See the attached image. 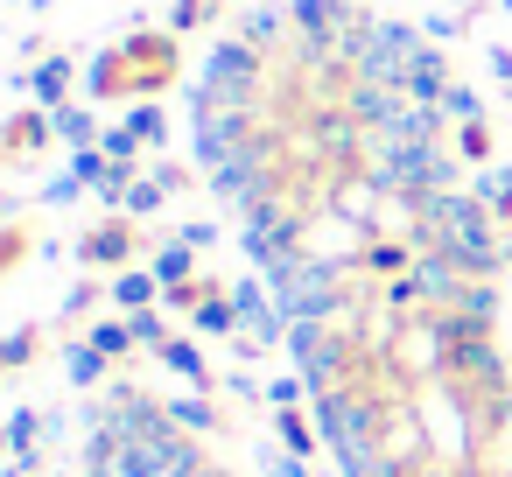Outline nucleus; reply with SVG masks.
<instances>
[{"label": "nucleus", "mask_w": 512, "mask_h": 477, "mask_svg": "<svg viewBox=\"0 0 512 477\" xmlns=\"http://www.w3.org/2000/svg\"><path fill=\"white\" fill-rule=\"evenodd\" d=\"M106 365H113V358H99L92 344H78V351H71V379H78V386H99V379H106Z\"/></svg>", "instance_id": "9d476101"}, {"label": "nucleus", "mask_w": 512, "mask_h": 477, "mask_svg": "<svg viewBox=\"0 0 512 477\" xmlns=\"http://www.w3.org/2000/svg\"><path fill=\"white\" fill-rule=\"evenodd\" d=\"M50 134H57V120H43V113H15L8 127H0V162H22V155L50 148Z\"/></svg>", "instance_id": "7ed1b4c3"}, {"label": "nucleus", "mask_w": 512, "mask_h": 477, "mask_svg": "<svg viewBox=\"0 0 512 477\" xmlns=\"http://www.w3.org/2000/svg\"><path fill=\"white\" fill-rule=\"evenodd\" d=\"M85 344H92L99 358H127V351H134V323H106V316H99V323L85 330Z\"/></svg>", "instance_id": "0eeeda50"}, {"label": "nucleus", "mask_w": 512, "mask_h": 477, "mask_svg": "<svg viewBox=\"0 0 512 477\" xmlns=\"http://www.w3.org/2000/svg\"><path fill=\"white\" fill-rule=\"evenodd\" d=\"M29 246H36V239H29V225H8V232H0V274H8Z\"/></svg>", "instance_id": "9b49d317"}, {"label": "nucleus", "mask_w": 512, "mask_h": 477, "mask_svg": "<svg viewBox=\"0 0 512 477\" xmlns=\"http://www.w3.org/2000/svg\"><path fill=\"white\" fill-rule=\"evenodd\" d=\"M176 64H183V50H176V36H162V29H134L127 43H113L99 64H92V99H155V92H169L176 85Z\"/></svg>", "instance_id": "f257e3e1"}, {"label": "nucleus", "mask_w": 512, "mask_h": 477, "mask_svg": "<svg viewBox=\"0 0 512 477\" xmlns=\"http://www.w3.org/2000/svg\"><path fill=\"white\" fill-rule=\"evenodd\" d=\"M36 344H43V330H36V323H22V330H15L8 344H0V372H15V365H29V358H36Z\"/></svg>", "instance_id": "6e6552de"}, {"label": "nucleus", "mask_w": 512, "mask_h": 477, "mask_svg": "<svg viewBox=\"0 0 512 477\" xmlns=\"http://www.w3.org/2000/svg\"><path fill=\"white\" fill-rule=\"evenodd\" d=\"M162 407H169V421H183V428H197V435L218 428V407H204V400H162Z\"/></svg>", "instance_id": "1a4fd4ad"}, {"label": "nucleus", "mask_w": 512, "mask_h": 477, "mask_svg": "<svg viewBox=\"0 0 512 477\" xmlns=\"http://www.w3.org/2000/svg\"><path fill=\"white\" fill-rule=\"evenodd\" d=\"M155 281H162V288H183V281H197V246H190V239L162 246V253H155Z\"/></svg>", "instance_id": "39448f33"}, {"label": "nucleus", "mask_w": 512, "mask_h": 477, "mask_svg": "<svg viewBox=\"0 0 512 477\" xmlns=\"http://www.w3.org/2000/svg\"><path fill=\"white\" fill-rule=\"evenodd\" d=\"M127 253H134V218H127V211L99 218V225L78 239V260H85L92 274H106V267H127Z\"/></svg>", "instance_id": "f03ea898"}, {"label": "nucleus", "mask_w": 512, "mask_h": 477, "mask_svg": "<svg viewBox=\"0 0 512 477\" xmlns=\"http://www.w3.org/2000/svg\"><path fill=\"white\" fill-rule=\"evenodd\" d=\"M162 365H169V372H183L190 386H211V365H204V351H197L190 337H169V344H162Z\"/></svg>", "instance_id": "423d86ee"}, {"label": "nucleus", "mask_w": 512, "mask_h": 477, "mask_svg": "<svg viewBox=\"0 0 512 477\" xmlns=\"http://www.w3.org/2000/svg\"><path fill=\"white\" fill-rule=\"evenodd\" d=\"M127 134H134V141H155V134H162V113H155V106H141V113L127 120Z\"/></svg>", "instance_id": "4468645a"}, {"label": "nucleus", "mask_w": 512, "mask_h": 477, "mask_svg": "<svg viewBox=\"0 0 512 477\" xmlns=\"http://www.w3.org/2000/svg\"><path fill=\"white\" fill-rule=\"evenodd\" d=\"M218 15V0H183L176 8V29H197V22H211Z\"/></svg>", "instance_id": "ddd939ff"}, {"label": "nucleus", "mask_w": 512, "mask_h": 477, "mask_svg": "<svg viewBox=\"0 0 512 477\" xmlns=\"http://www.w3.org/2000/svg\"><path fill=\"white\" fill-rule=\"evenodd\" d=\"M0 211H8V197H0Z\"/></svg>", "instance_id": "2eb2a0df"}, {"label": "nucleus", "mask_w": 512, "mask_h": 477, "mask_svg": "<svg viewBox=\"0 0 512 477\" xmlns=\"http://www.w3.org/2000/svg\"><path fill=\"white\" fill-rule=\"evenodd\" d=\"M106 295H113V302H120V309H127V316H134V309H148V302H155V295H162V281H155V267H120V274H113V288H106Z\"/></svg>", "instance_id": "20e7f679"}, {"label": "nucleus", "mask_w": 512, "mask_h": 477, "mask_svg": "<svg viewBox=\"0 0 512 477\" xmlns=\"http://www.w3.org/2000/svg\"><path fill=\"white\" fill-rule=\"evenodd\" d=\"M64 85H71V71H64V64H50V71H36V92H43L50 106L64 99Z\"/></svg>", "instance_id": "f8f14e48"}]
</instances>
